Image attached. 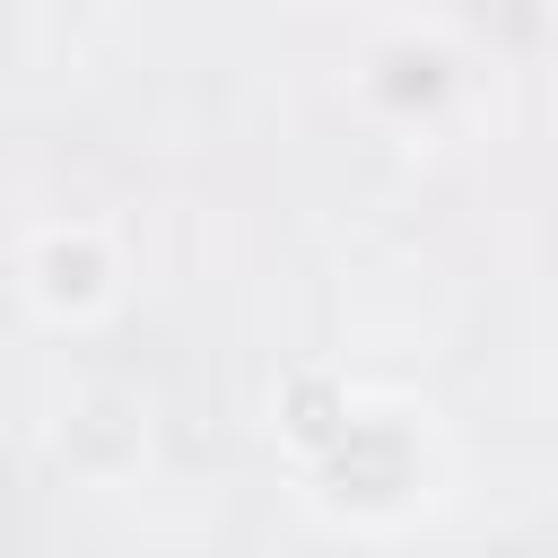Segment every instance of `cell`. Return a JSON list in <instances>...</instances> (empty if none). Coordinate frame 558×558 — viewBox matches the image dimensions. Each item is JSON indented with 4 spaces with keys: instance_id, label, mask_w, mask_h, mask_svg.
I'll return each mask as SVG.
<instances>
[{
    "instance_id": "cell-1",
    "label": "cell",
    "mask_w": 558,
    "mask_h": 558,
    "mask_svg": "<svg viewBox=\"0 0 558 558\" xmlns=\"http://www.w3.org/2000/svg\"><path fill=\"white\" fill-rule=\"evenodd\" d=\"M418 488V436L401 418H349V436L323 453V497L331 506H357V514H384Z\"/></svg>"
},
{
    "instance_id": "cell-2",
    "label": "cell",
    "mask_w": 558,
    "mask_h": 558,
    "mask_svg": "<svg viewBox=\"0 0 558 558\" xmlns=\"http://www.w3.org/2000/svg\"><path fill=\"white\" fill-rule=\"evenodd\" d=\"M26 270H35V305H44V314H96V305L113 296V253H105L87 227L44 235Z\"/></svg>"
},
{
    "instance_id": "cell-3",
    "label": "cell",
    "mask_w": 558,
    "mask_h": 558,
    "mask_svg": "<svg viewBox=\"0 0 558 558\" xmlns=\"http://www.w3.org/2000/svg\"><path fill=\"white\" fill-rule=\"evenodd\" d=\"M279 427H288V445H305L314 462L349 436V392L340 384H323V375H296L288 384V401H279Z\"/></svg>"
}]
</instances>
